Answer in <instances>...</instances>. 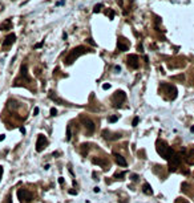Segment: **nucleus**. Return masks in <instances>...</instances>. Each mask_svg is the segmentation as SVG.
I'll list each match as a JSON object with an SVG mask.
<instances>
[{"instance_id":"1","label":"nucleus","mask_w":194,"mask_h":203,"mask_svg":"<svg viewBox=\"0 0 194 203\" xmlns=\"http://www.w3.org/2000/svg\"><path fill=\"white\" fill-rule=\"evenodd\" d=\"M156 150H157V153L160 154L162 158H165V160H168V161H169L170 158H172L173 154L175 153L174 150H173L172 147H170L169 145L166 144L165 141H162V139H158V141H157Z\"/></svg>"},{"instance_id":"2","label":"nucleus","mask_w":194,"mask_h":203,"mask_svg":"<svg viewBox=\"0 0 194 203\" xmlns=\"http://www.w3.org/2000/svg\"><path fill=\"white\" fill-rule=\"evenodd\" d=\"M87 52H88V49L85 47H77V48H75V49H72L68 53V56H67L65 60H64V63H65L67 65H71V64H72L76 59H78V57L81 56V55L87 53Z\"/></svg>"},{"instance_id":"3","label":"nucleus","mask_w":194,"mask_h":203,"mask_svg":"<svg viewBox=\"0 0 194 203\" xmlns=\"http://www.w3.org/2000/svg\"><path fill=\"white\" fill-rule=\"evenodd\" d=\"M21 81H24V82L31 81V77L28 76V66H27V64L21 65V68H20V77L15 80L13 86H19V85H21Z\"/></svg>"},{"instance_id":"4","label":"nucleus","mask_w":194,"mask_h":203,"mask_svg":"<svg viewBox=\"0 0 194 203\" xmlns=\"http://www.w3.org/2000/svg\"><path fill=\"white\" fill-rule=\"evenodd\" d=\"M161 90H162V93L168 94L169 96V100H175L177 98V88L174 86V85L172 84H161Z\"/></svg>"},{"instance_id":"5","label":"nucleus","mask_w":194,"mask_h":203,"mask_svg":"<svg viewBox=\"0 0 194 203\" xmlns=\"http://www.w3.org/2000/svg\"><path fill=\"white\" fill-rule=\"evenodd\" d=\"M182 161V155L181 153H174L172 155V158L169 160V171H175L179 167Z\"/></svg>"},{"instance_id":"6","label":"nucleus","mask_w":194,"mask_h":203,"mask_svg":"<svg viewBox=\"0 0 194 203\" xmlns=\"http://www.w3.org/2000/svg\"><path fill=\"white\" fill-rule=\"evenodd\" d=\"M17 198L20 199L21 203H29L32 200V198H33V195H32L31 191L25 190V188H19L17 190Z\"/></svg>"},{"instance_id":"7","label":"nucleus","mask_w":194,"mask_h":203,"mask_svg":"<svg viewBox=\"0 0 194 203\" xmlns=\"http://www.w3.org/2000/svg\"><path fill=\"white\" fill-rule=\"evenodd\" d=\"M125 100H126V94L124 93L122 90L114 92L112 101H113V104H114V106H116V108H117V106H121V104H122V102H125Z\"/></svg>"},{"instance_id":"8","label":"nucleus","mask_w":194,"mask_h":203,"mask_svg":"<svg viewBox=\"0 0 194 203\" xmlns=\"http://www.w3.org/2000/svg\"><path fill=\"white\" fill-rule=\"evenodd\" d=\"M81 122H82V125L85 126V129H87V133L88 134H92L94 130H96V125H94V122L92 121L91 118H88V117L85 116H81Z\"/></svg>"},{"instance_id":"9","label":"nucleus","mask_w":194,"mask_h":203,"mask_svg":"<svg viewBox=\"0 0 194 203\" xmlns=\"http://www.w3.org/2000/svg\"><path fill=\"white\" fill-rule=\"evenodd\" d=\"M48 146V139H47V137L45 135H43V134H39V137H37V141H36V151H43L45 147Z\"/></svg>"},{"instance_id":"10","label":"nucleus","mask_w":194,"mask_h":203,"mask_svg":"<svg viewBox=\"0 0 194 203\" xmlns=\"http://www.w3.org/2000/svg\"><path fill=\"white\" fill-rule=\"evenodd\" d=\"M126 63H128L129 68H132V69H137L140 66V60H138L137 55H129L126 57Z\"/></svg>"},{"instance_id":"11","label":"nucleus","mask_w":194,"mask_h":203,"mask_svg":"<svg viewBox=\"0 0 194 203\" xmlns=\"http://www.w3.org/2000/svg\"><path fill=\"white\" fill-rule=\"evenodd\" d=\"M130 47V43L126 40L125 37H118V41H117V48H118L120 52H126Z\"/></svg>"},{"instance_id":"12","label":"nucleus","mask_w":194,"mask_h":203,"mask_svg":"<svg viewBox=\"0 0 194 203\" xmlns=\"http://www.w3.org/2000/svg\"><path fill=\"white\" fill-rule=\"evenodd\" d=\"M184 158H185V161H186L189 165H194V146L191 147L189 151H188V150L185 151Z\"/></svg>"},{"instance_id":"13","label":"nucleus","mask_w":194,"mask_h":203,"mask_svg":"<svg viewBox=\"0 0 194 203\" xmlns=\"http://www.w3.org/2000/svg\"><path fill=\"white\" fill-rule=\"evenodd\" d=\"M113 157H114V161H116V163H117L118 166H121V167H126V166H128V162H126V160L121 155V154L113 153Z\"/></svg>"},{"instance_id":"14","label":"nucleus","mask_w":194,"mask_h":203,"mask_svg":"<svg viewBox=\"0 0 194 203\" xmlns=\"http://www.w3.org/2000/svg\"><path fill=\"white\" fill-rule=\"evenodd\" d=\"M103 137L105 138V139H108V141H116V139H118L121 135L117 134V133L113 134L112 131H109V130H103Z\"/></svg>"},{"instance_id":"15","label":"nucleus","mask_w":194,"mask_h":203,"mask_svg":"<svg viewBox=\"0 0 194 203\" xmlns=\"http://www.w3.org/2000/svg\"><path fill=\"white\" fill-rule=\"evenodd\" d=\"M15 40H16V36L13 33H11V35H8L6 39H4V41H3V47L4 48H8L10 45H12L13 43H15Z\"/></svg>"},{"instance_id":"16","label":"nucleus","mask_w":194,"mask_h":203,"mask_svg":"<svg viewBox=\"0 0 194 203\" xmlns=\"http://www.w3.org/2000/svg\"><path fill=\"white\" fill-rule=\"evenodd\" d=\"M92 162H93L94 165H100L101 167H105V166L109 165V162H108L107 160H100V158H93V160H92Z\"/></svg>"},{"instance_id":"17","label":"nucleus","mask_w":194,"mask_h":203,"mask_svg":"<svg viewBox=\"0 0 194 203\" xmlns=\"http://www.w3.org/2000/svg\"><path fill=\"white\" fill-rule=\"evenodd\" d=\"M142 191H144V194H146V195H152V194H153L152 186L149 183H144V184H142Z\"/></svg>"},{"instance_id":"18","label":"nucleus","mask_w":194,"mask_h":203,"mask_svg":"<svg viewBox=\"0 0 194 203\" xmlns=\"http://www.w3.org/2000/svg\"><path fill=\"white\" fill-rule=\"evenodd\" d=\"M11 24H12V23H11V20L7 19L6 21L3 23V24L0 25V31H7V29H11Z\"/></svg>"},{"instance_id":"19","label":"nucleus","mask_w":194,"mask_h":203,"mask_svg":"<svg viewBox=\"0 0 194 203\" xmlns=\"http://www.w3.org/2000/svg\"><path fill=\"white\" fill-rule=\"evenodd\" d=\"M49 97H51V100H53V101H56V102H59L60 105H65V102H64L61 98H59L57 96H53V93H52V92L49 93Z\"/></svg>"},{"instance_id":"20","label":"nucleus","mask_w":194,"mask_h":203,"mask_svg":"<svg viewBox=\"0 0 194 203\" xmlns=\"http://www.w3.org/2000/svg\"><path fill=\"white\" fill-rule=\"evenodd\" d=\"M88 150H89V144H82L81 145V154L82 155H87Z\"/></svg>"},{"instance_id":"21","label":"nucleus","mask_w":194,"mask_h":203,"mask_svg":"<svg viewBox=\"0 0 194 203\" xmlns=\"http://www.w3.org/2000/svg\"><path fill=\"white\" fill-rule=\"evenodd\" d=\"M125 175H126L125 171H124V173H116V174H114V178H116V179H124Z\"/></svg>"},{"instance_id":"22","label":"nucleus","mask_w":194,"mask_h":203,"mask_svg":"<svg viewBox=\"0 0 194 203\" xmlns=\"http://www.w3.org/2000/svg\"><path fill=\"white\" fill-rule=\"evenodd\" d=\"M71 137H72V133H71V126L67 128V141H71Z\"/></svg>"},{"instance_id":"23","label":"nucleus","mask_w":194,"mask_h":203,"mask_svg":"<svg viewBox=\"0 0 194 203\" xmlns=\"http://www.w3.org/2000/svg\"><path fill=\"white\" fill-rule=\"evenodd\" d=\"M117 119H118V116H110L108 121H109V122H112V124H113V122H116Z\"/></svg>"},{"instance_id":"24","label":"nucleus","mask_w":194,"mask_h":203,"mask_svg":"<svg viewBox=\"0 0 194 203\" xmlns=\"http://www.w3.org/2000/svg\"><path fill=\"white\" fill-rule=\"evenodd\" d=\"M138 121H140V118H138V117H134V118H133V121H132V126H137L138 125Z\"/></svg>"},{"instance_id":"25","label":"nucleus","mask_w":194,"mask_h":203,"mask_svg":"<svg viewBox=\"0 0 194 203\" xmlns=\"http://www.w3.org/2000/svg\"><path fill=\"white\" fill-rule=\"evenodd\" d=\"M130 179H132L133 182H136V181L138 179V175H137V174H132V175H130Z\"/></svg>"},{"instance_id":"26","label":"nucleus","mask_w":194,"mask_h":203,"mask_svg":"<svg viewBox=\"0 0 194 203\" xmlns=\"http://www.w3.org/2000/svg\"><path fill=\"white\" fill-rule=\"evenodd\" d=\"M4 203H12V197H11V195H8V197L6 198V202Z\"/></svg>"},{"instance_id":"27","label":"nucleus","mask_w":194,"mask_h":203,"mask_svg":"<svg viewBox=\"0 0 194 203\" xmlns=\"http://www.w3.org/2000/svg\"><path fill=\"white\" fill-rule=\"evenodd\" d=\"M57 114V110L55 109V108H52V109H51V116H56Z\"/></svg>"},{"instance_id":"28","label":"nucleus","mask_w":194,"mask_h":203,"mask_svg":"<svg viewBox=\"0 0 194 203\" xmlns=\"http://www.w3.org/2000/svg\"><path fill=\"white\" fill-rule=\"evenodd\" d=\"M100 8H101L100 4H98V6H96V7H94V10H93V12H100Z\"/></svg>"},{"instance_id":"29","label":"nucleus","mask_w":194,"mask_h":203,"mask_svg":"<svg viewBox=\"0 0 194 203\" xmlns=\"http://www.w3.org/2000/svg\"><path fill=\"white\" fill-rule=\"evenodd\" d=\"M109 88H110L109 84H104V85H103V89H105V90H107V89H109Z\"/></svg>"},{"instance_id":"30","label":"nucleus","mask_w":194,"mask_h":203,"mask_svg":"<svg viewBox=\"0 0 194 203\" xmlns=\"http://www.w3.org/2000/svg\"><path fill=\"white\" fill-rule=\"evenodd\" d=\"M39 114V108H35V110H33V116H37Z\"/></svg>"},{"instance_id":"31","label":"nucleus","mask_w":194,"mask_h":203,"mask_svg":"<svg viewBox=\"0 0 194 203\" xmlns=\"http://www.w3.org/2000/svg\"><path fill=\"white\" fill-rule=\"evenodd\" d=\"M1 177H3V167L0 166V182H1Z\"/></svg>"},{"instance_id":"32","label":"nucleus","mask_w":194,"mask_h":203,"mask_svg":"<svg viewBox=\"0 0 194 203\" xmlns=\"http://www.w3.org/2000/svg\"><path fill=\"white\" fill-rule=\"evenodd\" d=\"M69 194H71V195H76L77 191H76V190H69Z\"/></svg>"},{"instance_id":"33","label":"nucleus","mask_w":194,"mask_h":203,"mask_svg":"<svg viewBox=\"0 0 194 203\" xmlns=\"http://www.w3.org/2000/svg\"><path fill=\"white\" fill-rule=\"evenodd\" d=\"M59 183H60V184H63V183H64V178H63V177H60V178H59Z\"/></svg>"},{"instance_id":"34","label":"nucleus","mask_w":194,"mask_h":203,"mask_svg":"<svg viewBox=\"0 0 194 203\" xmlns=\"http://www.w3.org/2000/svg\"><path fill=\"white\" fill-rule=\"evenodd\" d=\"M19 130H20V131H21L23 134H25V129H24V128H23V126H20V128H19Z\"/></svg>"},{"instance_id":"35","label":"nucleus","mask_w":194,"mask_h":203,"mask_svg":"<svg viewBox=\"0 0 194 203\" xmlns=\"http://www.w3.org/2000/svg\"><path fill=\"white\" fill-rule=\"evenodd\" d=\"M116 72H117V73L121 72V68H120V66H116Z\"/></svg>"},{"instance_id":"36","label":"nucleus","mask_w":194,"mask_h":203,"mask_svg":"<svg viewBox=\"0 0 194 203\" xmlns=\"http://www.w3.org/2000/svg\"><path fill=\"white\" fill-rule=\"evenodd\" d=\"M88 43H89V44H92V45H94V43H93V41H92V39H88Z\"/></svg>"},{"instance_id":"37","label":"nucleus","mask_w":194,"mask_h":203,"mask_svg":"<svg viewBox=\"0 0 194 203\" xmlns=\"http://www.w3.org/2000/svg\"><path fill=\"white\" fill-rule=\"evenodd\" d=\"M4 138H6V135H4V134H1V135H0V141H3Z\"/></svg>"},{"instance_id":"38","label":"nucleus","mask_w":194,"mask_h":203,"mask_svg":"<svg viewBox=\"0 0 194 203\" xmlns=\"http://www.w3.org/2000/svg\"><path fill=\"white\" fill-rule=\"evenodd\" d=\"M190 131H191V133H194V125L190 128Z\"/></svg>"},{"instance_id":"39","label":"nucleus","mask_w":194,"mask_h":203,"mask_svg":"<svg viewBox=\"0 0 194 203\" xmlns=\"http://www.w3.org/2000/svg\"><path fill=\"white\" fill-rule=\"evenodd\" d=\"M182 203H189V202H186V200H182Z\"/></svg>"}]
</instances>
